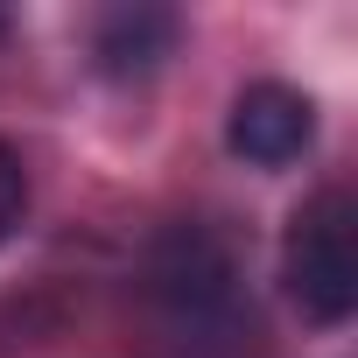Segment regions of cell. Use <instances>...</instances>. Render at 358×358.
<instances>
[{"mask_svg": "<svg viewBox=\"0 0 358 358\" xmlns=\"http://www.w3.org/2000/svg\"><path fill=\"white\" fill-rule=\"evenodd\" d=\"M176 43H183V22H176L169 8H113V15H99V29H92V57H99V71L120 78V85L162 71V64L176 57Z\"/></svg>", "mask_w": 358, "mask_h": 358, "instance_id": "cell-3", "label": "cell"}, {"mask_svg": "<svg viewBox=\"0 0 358 358\" xmlns=\"http://www.w3.org/2000/svg\"><path fill=\"white\" fill-rule=\"evenodd\" d=\"M8 29H15V22H8V15H0V43H8Z\"/></svg>", "mask_w": 358, "mask_h": 358, "instance_id": "cell-5", "label": "cell"}, {"mask_svg": "<svg viewBox=\"0 0 358 358\" xmlns=\"http://www.w3.org/2000/svg\"><path fill=\"white\" fill-rule=\"evenodd\" d=\"M225 141L239 162L253 169H288L316 148V99L281 85V78H260L232 99V120H225Z\"/></svg>", "mask_w": 358, "mask_h": 358, "instance_id": "cell-2", "label": "cell"}, {"mask_svg": "<svg viewBox=\"0 0 358 358\" xmlns=\"http://www.w3.org/2000/svg\"><path fill=\"white\" fill-rule=\"evenodd\" d=\"M351 197L344 190H316L288 232H281V281L295 295V309L323 330H337L358 309V239H351Z\"/></svg>", "mask_w": 358, "mask_h": 358, "instance_id": "cell-1", "label": "cell"}, {"mask_svg": "<svg viewBox=\"0 0 358 358\" xmlns=\"http://www.w3.org/2000/svg\"><path fill=\"white\" fill-rule=\"evenodd\" d=\"M22 211H29V169H22V155H15L8 141H0V246L15 239Z\"/></svg>", "mask_w": 358, "mask_h": 358, "instance_id": "cell-4", "label": "cell"}]
</instances>
